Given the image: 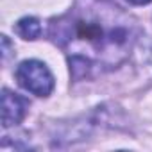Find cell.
Masks as SVG:
<instances>
[{
    "instance_id": "cell-3",
    "label": "cell",
    "mask_w": 152,
    "mask_h": 152,
    "mask_svg": "<svg viewBox=\"0 0 152 152\" xmlns=\"http://www.w3.org/2000/svg\"><path fill=\"white\" fill-rule=\"evenodd\" d=\"M29 109V100L20 97L18 93H13L9 90L2 91V125L11 127L20 124Z\"/></svg>"
},
{
    "instance_id": "cell-1",
    "label": "cell",
    "mask_w": 152,
    "mask_h": 152,
    "mask_svg": "<svg viewBox=\"0 0 152 152\" xmlns=\"http://www.w3.org/2000/svg\"><path fill=\"white\" fill-rule=\"evenodd\" d=\"M129 22L116 18L115 7L100 4H84L73 13L50 23V38L59 47L83 45L86 52L102 57H122L129 48Z\"/></svg>"
},
{
    "instance_id": "cell-5",
    "label": "cell",
    "mask_w": 152,
    "mask_h": 152,
    "mask_svg": "<svg viewBox=\"0 0 152 152\" xmlns=\"http://www.w3.org/2000/svg\"><path fill=\"white\" fill-rule=\"evenodd\" d=\"M129 4H134V6H143V4H148L152 0H127Z\"/></svg>"
},
{
    "instance_id": "cell-2",
    "label": "cell",
    "mask_w": 152,
    "mask_h": 152,
    "mask_svg": "<svg viewBox=\"0 0 152 152\" xmlns=\"http://www.w3.org/2000/svg\"><path fill=\"white\" fill-rule=\"evenodd\" d=\"M16 81L22 88L38 97H47L54 90V77L50 70L47 68V64L36 59L23 61L16 68Z\"/></svg>"
},
{
    "instance_id": "cell-4",
    "label": "cell",
    "mask_w": 152,
    "mask_h": 152,
    "mask_svg": "<svg viewBox=\"0 0 152 152\" xmlns=\"http://www.w3.org/2000/svg\"><path fill=\"white\" fill-rule=\"evenodd\" d=\"M16 32L23 38V39H36L39 38L41 34V25L36 18L32 16H27V18H22L18 23H16Z\"/></svg>"
}]
</instances>
